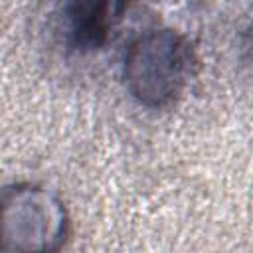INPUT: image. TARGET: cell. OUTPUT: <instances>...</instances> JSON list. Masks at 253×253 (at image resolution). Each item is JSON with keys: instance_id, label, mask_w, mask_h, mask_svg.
<instances>
[{"instance_id": "2", "label": "cell", "mask_w": 253, "mask_h": 253, "mask_svg": "<svg viewBox=\"0 0 253 253\" xmlns=\"http://www.w3.org/2000/svg\"><path fill=\"white\" fill-rule=\"evenodd\" d=\"M113 2L115 0H73V34L81 45L93 47L103 43L111 28V18L115 14Z\"/></svg>"}, {"instance_id": "1", "label": "cell", "mask_w": 253, "mask_h": 253, "mask_svg": "<svg viewBox=\"0 0 253 253\" xmlns=\"http://www.w3.org/2000/svg\"><path fill=\"white\" fill-rule=\"evenodd\" d=\"M190 69V49L174 32H150L130 43L125 59L126 83L140 101L164 105L174 99Z\"/></svg>"}]
</instances>
